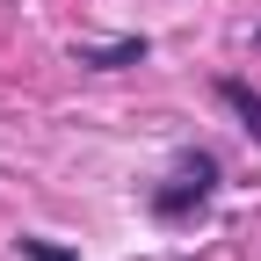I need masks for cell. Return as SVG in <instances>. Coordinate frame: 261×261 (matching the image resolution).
<instances>
[{"label": "cell", "mask_w": 261, "mask_h": 261, "mask_svg": "<svg viewBox=\"0 0 261 261\" xmlns=\"http://www.w3.org/2000/svg\"><path fill=\"white\" fill-rule=\"evenodd\" d=\"M22 261H73V254L51 247V240H22Z\"/></svg>", "instance_id": "4"}, {"label": "cell", "mask_w": 261, "mask_h": 261, "mask_svg": "<svg viewBox=\"0 0 261 261\" xmlns=\"http://www.w3.org/2000/svg\"><path fill=\"white\" fill-rule=\"evenodd\" d=\"M123 58H145V37H130V44H109V51H80V65H123Z\"/></svg>", "instance_id": "3"}, {"label": "cell", "mask_w": 261, "mask_h": 261, "mask_svg": "<svg viewBox=\"0 0 261 261\" xmlns=\"http://www.w3.org/2000/svg\"><path fill=\"white\" fill-rule=\"evenodd\" d=\"M211 181H218V160H211V152H181V160H174V181L160 189L152 203L167 211V218H181L189 203H203V196H211Z\"/></svg>", "instance_id": "1"}, {"label": "cell", "mask_w": 261, "mask_h": 261, "mask_svg": "<svg viewBox=\"0 0 261 261\" xmlns=\"http://www.w3.org/2000/svg\"><path fill=\"white\" fill-rule=\"evenodd\" d=\"M225 102H232V109L247 116V130H261V94H254V87H240V80H225Z\"/></svg>", "instance_id": "2"}]
</instances>
